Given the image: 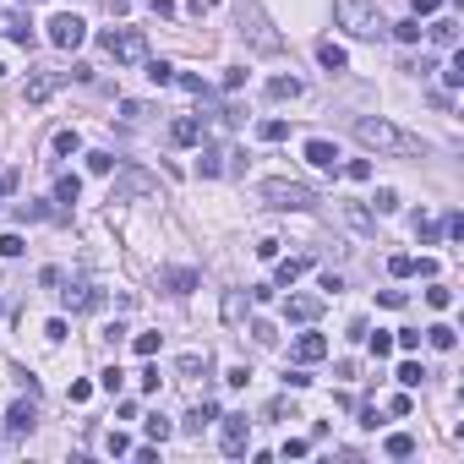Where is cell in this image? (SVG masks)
I'll list each match as a JSON object with an SVG mask.
<instances>
[{
  "instance_id": "cell-49",
  "label": "cell",
  "mask_w": 464,
  "mask_h": 464,
  "mask_svg": "<svg viewBox=\"0 0 464 464\" xmlns=\"http://www.w3.org/2000/svg\"><path fill=\"white\" fill-rule=\"evenodd\" d=\"M224 382H230V388H246V382H252V366H230V372H224Z\"/></svg>"
},
{
  "instance_id": "cell-15",
  "label": "cell",
  "mask_w": 464,
  "mask_h": 464,
  "mask_svg": "<svg viewBox=\"0 0 464 464\" xmlns=\"http://www.w3.org/2000/svg\"><path fill=\"white\" fill-rule=\"evenodd\" d=\"M322 355H328V338L322 334H300L295 338V360L300 366H312V360H322Z\"/></svg>"
},
{
  "instance_id": "cell-38",
  "label": "cell",
  "mask_w": 464,
  "mask_h": 464,
  "mask_svg": "<svg viewBox=\"0 0 464 464\" xmlns=\"http://www.w3.org/2000/svg\"><path fill=\"white\" fill-rule=\"evenodd\" d=\"M240 317H246V300H240V290H230L224 295V322H240Z\"/></svg>"
},
{
  "instance_id": "cell-59",
  "label": "cell",
  "mask_w": 464,
  "mask_h": 464,
  "mask_svg": "<svg viewBox=\"0 0 464 464\" xmlns=\"http://www.w3.org/2000/svg\"><path fill=\"white\" fill-rule=\"evenodd\" d=\"M377 300H382V306H393V312H399V306H404V300H410V295H404V290H382Z\"/></svg>"
},
{
  "instance_id": "cell-52",
  "label": "cell",
  "mask_w": 464,
  "mask_h": 464,
  "mask_svg": "<svg viewBox=\"0 0 464 464\" xmlns=\"http://www.w3.org/2000/svg\"><path fill=\"white\" fill-rule=\"evenodd\" d=\"M410 11H415V17H437V11H443V0H410Z\"/></svg>"
},
{
  "instance_id": "cell-48",
  "label": "cell",
  "mask_w": 464,
  "mask_h": 464,
  "mask_svg": "<svg viewBox=\"0 0 464 464\" xmlns=\"http://www.w3.org/2000/svg\"><path fill=\"white\" fill-rule=\"evenodd\" d=\"M28 246H22V235H0V257H22Z\"/></svg>"
},
{
  "instance_id": "cell-50",
  "label": "cell",
  "mask_w": 464,
  "mask_h": 464,
  "mask_svg": "<svg viewBox=\"0 0 464 464\" xmlns=\"http://www.w3.org/2000/svg\"><path fill=\"white\" fill-rule=\"evenodd\" d=\"M252 338H257V344H279V334H274V322H252Z\"/></svg>"
},
{
  "instance_id": "cell-8",
  "label": "cell",
  "mask_w": 464,
  "mask_h": 464,
  "mask_svg": "<svg viewBox=\"0 0 464 464\" xmlns=\"http://www.w3.org/2000/svg\"><path fill=\"white\" fill-rule=\"evenodd\" d=\"M148 191H153L148 169H121V175L109 181V202H131V197H148Z\"/></svg>"
},
{
  "instance_id": "cell-18",
  "label": "cell",
  "mask_w": 464,
  "mask_h": 464,
  "mask_svg": "<svg viewBox=\"0 0 464 464\" xmlns=\"http://www.w3.org/2000/svg\"><path fill=\"white\" fill-rule=\"evenodd\" d=\"M197 175H224V148L219 142H202V153H197Z\"/></svg>"
},
{
  "instance_id": "cell-11",
  "label": "cell",
  "mask_w": 464,
  "mask_h": 464,
  "mask_svg": "<svg viewBox=\"0 0 464 464\" xmlns=\"http://www.w3.org/2000/svg\"><path fill=\"white\" fill-rule=\"evenodd\" d=\"M202 137H208V131H202V121H197V115H181V121L169 126V142H175V148H197Z\"/></svg>"
},
{
  "instance_id": "cell-27",
  "label": "cell",
  "mask_w": 464,
  "mask_h": 464,
  "mask_svg": "<svg viewBox=\"0 0 464 464\" xmlns=\"http://www.w3.org/2000/svg\"><path fill=\"white\" fill-rule=\"evenodd\" d=\"M77 197H83V181H77V175H61V181H55V202H77Z\"/></svg>"
},
{
  "instance_id": "cell-9",
  "label": "cell",
  "mask_w": 464,
  "mask_h": 464,
  "mask_svg": "<svg viewBox=\"0 0 464 464\" xmlns=\"http://www.w3.org/2000/svg\"><path fill=\"white\" fill-rule=\"evenodd\" d=\"M246 448H252V421H246V415H224V453L240 459Z\"/></svg>"
},
{
  "instance_id": "cell-13",
  "label": "cell",
  "mask_w": 464,
  "mask_h": 464,
  "mask_svg": "<svg viewBox=\"0 0 464 464\" xmlns=\"http://www.w3.org/2000/svg\"><path fill=\"white\" fill-rule=\"evenodd\" d=\"M61 300H66V312H99V306H104V295H99L93 284H77V290H61Z\"/></svg>"
},
{
  "instance_id": "cell-29",
  "label": "cell",
  "mask_w": 464,
  "mask_h": 464,
  "mask_svg": "<svg viewBox=\"0 0 464 464\" xmlns=\"http://www.w3.org/2000/svg\"><path fill=\"white\" fill-rule=\"evenodd\" d=\"M399 382H404V388H421V382H426V366H421V360H404V366H399Z\"/></svg>"
},
{
  "instance_id": "cell-26",
  "label": "cell",
  "mask_w": 464,
  "mask_h": 464,
  "mask_svg": "<svg viewBox=\"0 0 464 464\" xmlns=\"http://www.w3.org/2000/svg\"><path fill=\"white\" fill-rule=\"evenodd\" d=\"M415 235H421V246H437V240H443V224L426 219V213H415Z\"/></svg>"
},
{
  "instance_id": "cell-45",
  "label": "cell",
  "mask_w": 464,
  "mask_h": 464,
  "mask_svg": "<svg viewBox=\"0 0 464 464\" xmlns=\"http://www.w3.org/2000/svg\"><path fill=\"white\" fill-rule=\"evenodd\" d=\"M372 202H377V213H393V208H399V191H393V186H382L377 197H372Z\"/></svg>"
},
{
  "instance_id": "cell-42",
  "label": "cell",
  "mask_w": 464,
  "mask_h": 464,
  "mask_svg": "<svg viewBox=\"0 0 464 464\" xmlns=\"http://www.w3.org/2000/svg\"><path fill=\"white\" fill-rule=\"evenodd\" d=\"M443 83H448V87H464V55H453V61H448Z\"/></svg>"
},
{
  "instance_id": "cell-20",
  "label": "cell",
  "mask_w": 464,
  "mask_h": 464,
  "mask_svg": "<svg viewBox=\"0 0 464 464\" xmlns=\"http://www.w3.org/2000/svg\"><path fill=\"white\" fill-rule=\"evenodd\" d=\"M164 284L175 290V295H191V290L202 284V274H197V268H169V274H164Z\"/></svg>"
},
{
  "instance_id": "cell-22",
  "label": "cell",
  "mask_w": 464,
  "mask_h": 464,
  "mask_svg": "<svg viewBox=\"0 0 464 464\" xmlns=\"http://www.w3.org/2000/svg\"><path fill=\"white\" fill-rule=\"evenodd\" d=\"M317 61L328 66V71H344V66H350V55H344L334 39H322V44H317Z\"/></svg>"
},
{
  "instance_id": "cell-30",
  "label": "cell",
  "mask_w": 464,
  "mask_h": 464,
  "mask_svg": "<svg viewBox=\"0 0 464 464\" xmlns=\"http://www.w3.org/2000/svg\"><path fill=\"white\" fill-rule=\"evenodd\" d=\"M257 137H262V142H284V137H290V126H284V121H262V126H257Z\"/></svg>"
},
{
  "instance_id": "cell-44",
  "label": "cell",
  "mask_w": 464,
  "mask_h": 464,
  "mask_svg": "<svg viewBox=\"0 0 464 464\" xmlns=\"http://www.w3.org/2000/svg\"><path fill=\"white\" fill-rule=\"evenodd\" d=\"M344 175H350V181H372V159H350Z\"/></svg>"
},
{
  "instance_id": "cell-24",
  "label": "cell",
  "mask_w": 464,
  "mask_h": 464,
  "mask_svg": "<svg viewBox=\"0 0 464 464\" xmlns=\"http://www.w3.org/2000/svg\"><path fill=\"white\" fill-rule=\"evenodd\" d=\"M382 453H388V459H410V453H415V437H410V432H393V437L382 443Z\"/></svg>"
},
{
  "instance_id": "cell-23",
  "label": "cell",
  "mask_w": 464,
  "mask_h": 464,
  "mask_svg": "<svg viewBox=\"0 0 464 464\" xmlns=\"http://www.w3.org/2000/svg\"><path fill=\"white\" fill-rule=\"evenodd\" d=\"M426 344H432V350H453V344H459V334H453L448 322H432V328H426Z\"/></svg>"
},
{
  "instance_id": "cell-16",
  "label": "cell",
  "mask_w": 464,
  "mask_h": 464,
  "mask_svg": "<svg viewBox=\"0 0 464 464\" xmlns=\"http://www.w3.org/2000/svg\"><path fill=\"white\" fill-rule=\"evenodd\" d=\"M306 268H312V257H284V262H279V274H274V290H290Z\"/></svg>"
},
{
  "instance_id": "cell-19",
  "label": "cell",
  "mask_w": 464,
  "mask_h": 464,
  "mask_svg": "<svg viewBox=\"0 0 464 464\" xmlns=\"http://www.w3.org/2000/svg\"><path fill=\"white\" fill-rule=\"evenodd\" d=\"M33 421H39V415H33V404H11V410H6V432H11V437L33 432Z\"/></svg>"
},
{
  "instance_id": "cell-61",
  "label": "cell",
  "mask_w": 464,
  "mask_h": 464,
  "mask_svg": "<svg viewBox=\"0 0 464 464\" xmlns=\"http://www.w3.org/2000/svg\"><path fill=\"white\" fill-rule=\"evenodd\" d=\"M6 191H11V175H0V197H6Z\"/></svg>"
},
{
  "instance_id": "cell-1",
  "label": "cell",
  "mask_w": 464,
  "mask_h": 464,
  "mask_svg": "<svg viewBox=\"0 0 464 464\" xmlns=\"http://www.w3.org/2000/svg\"><path fill=\"white\" fill-rule=\"evenodd\" d=\"M355 142L360 148H372V153H421V142L415 137H404L393 121H382V115H355Z\"/></svg>"
},
{
  "instance_id": "cell-37",
  "label": "cell",
  "mask_w": 464,
  "mask_h": 464,
  "mask_svg": "<svg viewBox=\"0 0 464 464\" xmlns=\"http://www.w3.org/2000/svg\"><path fill=\"white\" fill-rule=\"evenodd\" d=\"M131 350H137L142 360H153V355H159V334H137V338H131Z\"/></svg>"
},
{
  "instance_id": "cell-54",
  "label": "cell",
  "mask_w": 464,
  "mask_h": 464,
  "mask_svg": "<svg viewBox=\"0 0 464 464\" xmlns=\"http://www.w3.org/2000/svg\"><path fill=\"white\" fill-rule=\"evenodd\" d=\"M137 382H142V393H159V366H142V377H137Z\"/></svg>"
},
{
  "instance_id": "cell-2",
  "label": "cell",
  "mask_w": 464,
  "mask_h": 464,
  "mask_svg": "<svg viewBox=\"0 0 464 464\" xmlns=\"http://www.w3.org/2000/svg\"><path fill=\"white\" fill-rule=\"evenodd\" d=\"M334 17H338V28L355 33V39H382V33H388V22H382V11L372 0H334Z\"/></svg>"
},
{
  "instance_id": "cell-5",
  "label": "cell",
  "mask_w": 464,
  "mask_h": 464,
  "mask_svg": "<svg viewBox=\"0 0 464 464\" xmlns=\"http://www.w3.org/2000/svg\"><path fill=\"white\" fill-rule=\"evenodd\" d=\"M262 202L284 208V213H306V208H317V191L300 186V181H262Z\"/></svg>"
},
{
  "instance_id": "cell-14",
  "label": "cell",
  "mask_w": 464,
  "mask_h": 464,
  "mask_svg": "<svg viewBox=\"0 0 464 464\" xmlns=\"http://www.w3.org/2000/svg\"><path fill=\"white\" fill-rule=\"evenodd\" d=\"M306 164L312 169H338V148L328 137H312V142H306Z\"/></svg>"
},
{
  "instance_id": "cell-17",
  "label": "cell",
  "mask_w": 464,
  "mask_h": 464,
  "mask_svg": "<svg viewBox=\"0 0 464 464\" xmlns=\"http://www.w3.org/2000/svg\"><path fill=\"white\" fill-rule=\"evenodd\" d=\"M426 39L437 44V49H453V44H459V22H453V17H437L432 28H426Z\"/></svg>"
},
{
  "instance_id": "cell-43",
  "label": "cell",
  "mask_w": 464,
  "mask_h": 464,
  "mask_svg": "<svg viewBox=\"0 0 464 464\" xmlns=\"http://www.w3.org/2000/svg\"><path fill=\"white\" fill-rule=\"evenodd\" d=\"M87 169H93V175H109V169H115V153H87Z\"/></svg>"
},
{
  "instance_id": "cell-47",
  "label": "cell",
  "mask_w": 464,
  "mask_h": 464,
  "mask_svg": "<svg viewBox=\"0 0 464 464\" xmlns=\"http://www.w3.org/2000/svg\"><path fill=\"white\" fill-rule=\"evenodd\" d=\"M443 235H448V240H464V213H448V219H443Z\"/></svg>"
},
{
  "instance_id": "cell-32",
  "label": "cell",
  "mask_w": 464,
  "mask_h": 464,
  "mask_svg": "<svg viewBox=\"0 0 464 464\" xmlns=\"http://www.w3.org/2000/svg\"><path fill=\"white\" fill-rule=\"evenodd\" d=\"M142 432H148V443H164V437L175 432V426H169L164 415H148V421H142Z\"/></svg>"
},
{
  "instance_id": "cell-4",
  "label": "cell",
  "mask_w": 464,
  "mask_h": 464,
  "mask_svg": "<svg viewBox=\"0 0 464 464\" xmlns=\"http://www.w3.org/2000/svg\"><path fill=\"white\" fill-rule=\"evenodd\" d=\"M99 44H104L109 61H121V66H142V61H148V39H142L137 28H104Z\"/></svg>"
},
{
  "instance_id": "cell-12",
  "label": "cell",
  "mask_w": 464,
  "mask_h": 464,
  "mask_svg": "<svg viewBox=\"0 0 464 464\" xmlns=\"http://www.w3.org/2000/svg\"><path fill=\"white\" fill-rule=\"evenodd\" d=\"M284 317L290 322H317L322 317V295H290L284 300Z\"/></svg>"
},
{
  "instance_id": "cell-31",
  "label": "cell",
  "mask_w": 464,
  "mask_h": 464,
  "mask_svg": "<svg viewBox=\"0 0 464 464\" xmlns=\"http://www.w3.org/2000/svg\"><path fill=\"white\" fill-rule=\"evenodd\" d=\"M17 219L28 224V219H61V213L49 208V202H22V208H17Z\"/></svg>"
},
{
  "instance_id": "cell-41",
  "label": "cell",
  "mask_w": 464,
  "mask_h": 464,
  "mask_svg": "<svg viewBox=\"0 0 464 464\" xmlns=\"http://www.w3.org/2000/svg\"><path fill=\"white\" fill-rule=\"evenodd\" d=\"M366 338H372V355H393V334H382V328H377V334H366Z\"/></svg>"
},
{
  "instance_id": "cell-34",
  "label": "cell",
  "mask_w": 464,
  "mask_h": 464,
  "mask_svg": "<svg viewBox=\"0 0 464 464\" xmlns=\"http://www.w3.org/2000/svg\"><path fill=\"white\" fill-rule=\"evenodd\" d=\"M393 39H404V44H421V17H410V22H393Z\"/></svg>"
},
{
  "instance_id": "cell-7",
  "label": "cell",
  "mask_w": 464,
  "mask_h": 464,
  "mask_svg": "<svg viewBox=\"0 0 464 464\" xmlns=\"http://www.w3.org/2000/svg\"><path fill=\"white\" fill-rule=\"evenodd\" d=\"M71 77H77V83H87L93 71H87V66H71V71H44V77H33V83H28V104H44V99H49L55 87H66Z\"/></svg>"
},
{
  "instance_id": "cell-63",
  "label": "cell",
  "mask_w": 464,
  "mask_h": 464,
  "mask_svg": "<svg viewBox=\"0 0 464 464\" xmlns=\"http://www.w3.org/2000/svg\"><path fill=\"white\" fill-rule=\"evenodd\" d=\"M0 312H6V306H0Z\"/></svg>"
},
{
  "instance_id": "cell-40",
  "label": "cell",
  "mask_w": 464,
  "mask_h": 464,
  "mask_svg": "<svg viewBox=\"0 0 464 464\" xmlns=\"http://www.w3.org/2000/svg\"><path fill=\"white\" fill-rule=\"evenodd\" d=\"M344 219H350V224H355V230H372V213L360 208V202H344Z\"/></svg>"
},
{
  "instance_id": "cell-28",
  "label": "cell",
  "mask_w": 464,
  "mask_h": 464,
  "mask_svg": "<svg viewBox=\"0 0 464 464\" xmlns=\"http://www.w3.org/2000/svg\"><path fill=\"white\" fill-rule=\"evenodd\" d=\"M426 306H432V312H448V306H453V290H448V284H432V290H426Z\"/></svg>"
},
{
  "instance_id": "cell-51",
  "label": "cell",
  "mask_w": 464,
  "mask_h": 464,
  "mask_svg": "<svg viewBox=\"0 0 464 464\" xmlns=\"http://www.w3.org/2000/svg\"><path fill=\"white\" fill-rule=\"evenodd\" d=\"M104 448L115 453V459H121V453H131V437H121V432H109V437H104Z\"/></svg>"
},
{
  "instance_id": "cell-53",
  "label": "cell",
  "mask_w": 464,
  "mask_h": 464,
  "mask_svg": "<svg viewBox=\"0 0 464 464\" xmlns=\"http://www.w3.org/2000/svg\"><path fill=\"white\" fill-rule=\"evenodd\" d=\"M410 410H415V404H410V393H393V399H388V415H410Z\"/></svg>"
},
{
  "instance_id": "cell-25",
  "label": "cell",
  "mask_w": 464,
  "mask_h": 464,
  "mask_svg": "<svg viewBox=\"0 0 464 464\" xmlns=\"http://www.w3.org/2000/svg\"><path fill=\"white\" fill-rule=\"evenodd\" d=\"M268 99H279V104H284V99H300V77H274V83H268Z\"/></svg>"
},
{
  "instance_id": "cell-62",
  "label": "cell",
  "mask_w": 464,
  "mask_h": 464,
  "mask_svg": "<svg viewBox=\"0 0 464 464\" xmlns=\"http://www.w3.org/2000/svg\"><path fill=\"white\" fill-rule=\"evenodd\" d=\"M0 77H6V61H0Z\"/></svg>"
},
{
  "instance_id": "cell-57",
  "label": "cell",
  "mask_w": 464,
  "mask_h": 464,
  "mask_svg": "<svg viewBox=\"0 0 464 464\" xmlns=\"http://www.w3.org/2000/svg\"><path fill=\"white\" fill-rule=\"evenodd\" d=\"M93 399V382H71V404H87Z\"/></svg>"
},
{
  "instance_id": "cell-60",
  "label": "cell",
  "mask_w": 464,
  "mask_h": 464,
  "mask_svg": "<svg viewBox=\"0 0 464 464\" xmlns=\"http://www.w3.org/2000/svg\"><path fill=\"white\" fill-rule=\"evenodd\" d=\"M153 11H159V17H175V0H153Z\"/></svg>"
},
{
  "instance_id": "cell-33",
  "label": "cell",
  "mask_w": 464,
  "mask_h": 464,
  "mask_svg": "<svg viewBox=\"0 0 464 464\" xmlns=\"http://www.w3.org/2000/svg\"><path fill=\"white\" fill-rule=\"evenodd\" d=\"M142 66H148V83H159V87L175 83V66H169V61H142Z\"/></svg>"
},
{
  "instance_id": "cell-55",
  "label": "cell",
  "mask_w": 464,
  "mask_h": 464,
  "mask_svg": "<svg viewBox=\"0 0 464 464\" xmlns=\"http://www.w3.org/2000/svg\"><path fill=\"white\" fill-rule=\"evenodd\" d=\"M306 448H312V443H300V437H290V443L279 448V453H284V459H306Z\"/></svg>"
},
{
  "instance_id": "cell-35",
  "label": "cell",
  "mask_w": 464,
  "mask_h": 464,
  "mask_svg": "<svg viewBox=\"0 0 464 464\" xmlns=\"http://www.w3.org/2000/svg\"><path fill=\"white\" fill-rule=\"evenodd\" d=\"M49 148H55V153L66 159V153H77V148H83V137H77V131H55V142H49Z\"/></svg>"
},
{
  "instance_id": "cell-6",
  "label": "cell",
  "mask_w": 464,
  "mask_h": 464,
  "mask_svg": "<svg viewBox=\"0 0 464 464\" xmlns=\"http://www.w3.org/2000/svg\"><path fill=\"white\" fill-rule=\"evenodd\" d=\"M83 39H87V22L77 17V11H55V17H49V44H55V49H77Z\"/></svg>"
},
{
  "instance_id": "cell-58",
  "label": "cell",
  "mask_w": 464,
  "mask_h": 464,
  "mask_svg": "<svg viewBox=\"0 0 464 464\" xmlns=\"http://www.w3.org/2000/svg\"><path fill=\"white\" fill-rule=\"evenodd\" d=\"M121 115H126V121H142V115H148V104H137V99H126V104H121Z\"/></svg>"
},
{
  "instance_id": "cell-3",
  "label": "cell",
  "mask_w": 464,
  "mask_h": 464,
  "mask_svg": "<svg viewBox=\"0 0 464 464\" xmlns=\"http://www.w3.org/2000/svg\"><path fill=\"white\" fill-rule=\"evenodd\" d=\"M235 11H240V33L252 39V49H262V55H279V49H284V39L268 28V17H262L257 0H235Z\"/></svg>"
},
{
  "instance_id": "cell-39",
  "label": "cell",
  "mask_w": 464,
  "mask_h": 464,
  "mask_svg": "<svg viewBox=\"0 0 464 464\" xmlns=\"http://www.w3.org/2000/svg\"><path fill=\"white\" fill-rule=\"evenodd\" d=\"M388 274H393V279H410V274H415V257H388Z\"/></svg>"
},
{
  "instance_id": "cell-46",
  "label": "cell",
  "mask_w": 464,
  "mask_h": 464,
  "mask_svg": "<svg viewBox=\"0 0 464 464\" xmlns=\"http://www.w3.org/2000/svg\"><path fill=\"white\" fill-rule=\"evenodd\" d=\"M121 382H126V372H121V366H109L104 377H99V388H104V393H121Z\"/></svg>"
},
{
  "instance_id": "cell-36",
  "label": "cell",
  "mask_w": 464,
  "mask_h": 464,
  "mask_svg": "<svg viewBox=\"0 0 464 464\" xmlns=\"http://www.w3.org/2000/svg\"><path fill=\"white\" fill-rule=\"evenodd\" d=\"M181 372H186V377H197V372L208 377V350H202V355H197V350H191V355H181Z\"/></svg>"
},
{
  "instance_id": "cell-21",
  "label": "cell",
  "mask_w": 464,
  "mask_h": 464,
  "mask_svg": "<svg viewBox=\"0 0 464 464\" xmlns=\"http://www.w3.org/2000/svg\"><path fill=\"white\" fill-rule=\"evenodd\" d=\"M208 421H219V410H213V404H197L186 421H181V432H186V437H202V426H208Z\"/></svg>"
},
{
  "instance_id": "cell-56",
  "label": "cell",
  "mask_w": 464,
  "mask_h": 464,
  "mask_svg": "<svg viewBox=\"0 0 464 464\" xmlns=\"http://www.w3.org/2000/svg\"><path fill=\"white\" fill-rule=\"evenodd\" d=\"M393 344H399V350H421V334H415V328H404V334L393 338Z\"/></svg>"
},
{
  "instance_id": "cell-10",
  "label": "cell",
  "mask_w": 464,
  "mask_h": 464,
  "mask_svg": "<svg viewBox=\"0 0 464 464\" xmlns=\"http://www.w3.org/2000/svg\"><path fill=\"white\" fill-rule=\"evenodd\" d=\"M0 33L17 39L22 49H33V17H28V11H0Z\"/></svg>"
}]
</instances>
